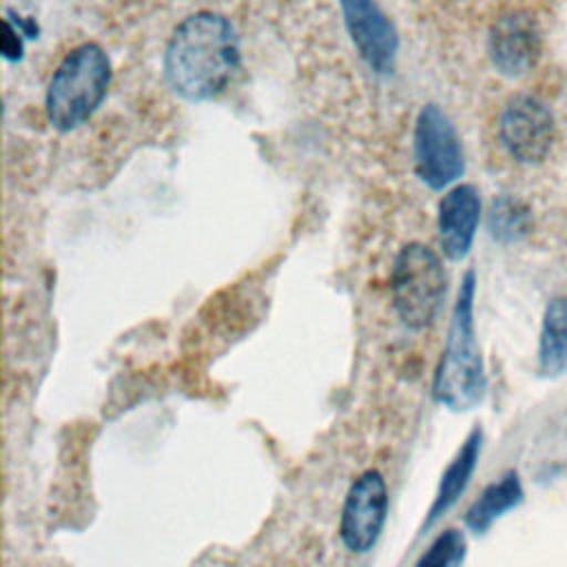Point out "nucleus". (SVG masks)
<instances>
[{
  "label": "nucleus",
  "mask_w": 567,
  "mask_h": 567,
  "mask_svg": "<svg viewBox=\"0 0 567 567\" xmlns=\"http://www.w3.org/2000/svg\"><path fill=\"white\" fill-rule=\"evenodd\" d=\"M241 62L239 35L233 22L213 11L184 18L164 51V75L175 95L206 102L221 95Z\"/></svg>",
  "instance_id": "obj_1"
},
{
  "label": "nucleus",
  "mask_w": 567,
  "mask_h": 567,
  "mask_svg": "<svg viewBox=\"0 0 567 567\" xmlns=\"http://www.w3.org/2000/svg\"><path fill=\"white\" fill-rule=\"evenodd\" d=\"M7 18H9V16H7ZM9 20H11V18H9ZM11 22L22 31L24 38H38V31H40V29H38V24H35L33 18H22V16L16 13V18H13Z\"/></svg>",
  "instance_id": "obj_17"
},
{
  "label": "nucleus",
  "mask_w": 567,
  "mask_h": 567,
  "mask_svg": "<svg viewBox=\"0 0 567 567\" xmlns=\"http://www.w3.org/2000/svg\"><path fill=\"white\" fill-rule=\"evenodd\" d=\"M532 228V210L516 195H498L487 210V230L501 244L520 241Z\"/></svg>",
  "instance_id": "obj_14"
},
{
  "label": "nucleus",
  "mask_w": 567,
  "mask_h": 567,
  "mask_svg": "<svg viewBox=\"0 0 567 567\" xmlns=\"http://www.w3.org/2000/svg\"><path fill=\"white\" fill-rule=\"evenodd\" d=\"M523 483L516 470L505 472L498 481L489 483L481 496L465 512V525L474 534H485L503 514L523 503Z\"/></svg>",
  "instance_id": "obj_12"
},
{
  "label": "nucleus",
  "mask_w": 567,
  "mask_h": 567,
  "mask_svg": "<svg viewBox=\"0 0 567 567\" xmlns=\"http://www.w3.org/2000/svg\"><path fill=\"white\" fill-rule=\"evenodd\" d=\"M567 368V297L554 299L543 317L538 341V370L558 377Z\"/></svg>",
  "instance_id": "obj_13"
},
{
  "label": "nucleus",
  "mask_w": 567,
  "mask_h": 567,
  "mask_svg": "<svg viewBox=\"0 0 567 567\" xmlns=\"http://www.w3.org/2000/svg\"><path fill=\"white\" fill-rule=\"evenodd\" d=\"M467 554V540L461 529L441 532L419 556L414 567H461Z\"/></svg>",
  "instance_id": "obj_15"
},
{
  "label": "nucleus",
  "mask_w": 567,
  "mask_h": 567,
  "mask_svg": "<svg viewBox=\"0 0 567 567\" xmlns=\"http://www.w3.org/2000/svg\"><path fill=\"white\" fill-rule=\"evenodd\" d=\"M0 51L4 55V60L9 62H18L24 53V35L22 31L9 20H2V35H0Z\"/></svg>",
  "instance_id": "obj_16"
},
{
  "label": "nucleus",
  "mask_w": 567,
  "mask_h": 567,
  "mask_svg": "<svg viewBox=\"0 0 567 567\" xmlns=\"http://www.w3.org/2000/svg\"><path fill=\"white\" fill-rule=\"evenodd\" d=\"M481 447H483V430L476 425L465 436L463 445L458 447V452L454 454V458L447 463L445 472L441 474L434 501H432V505L427 509L425 527H432L461 498V494L470 485V478H472V474L476 470V463H478V456H481Z\"/></svg>",
  "instance_id": "obj_11"
},
{
  "label": "nucleus",
  "mask_w": 567,
  "mask_h": 567,
  "mask_svg": "<svg viewBox=\"0 0 567 567\" xmlns=\"http://www.w3.org/2000/svg\"><path fill=\"white\" fill-rule=\"evenodd\" d=\"M501 140L507 153L523 164L543 162L556 137L551 111L532 95H514L507 100L498 122Z\"/></svg>",
  "instance_id": "obj_7"
},
{
  "label": "nucleus",
  "mask_w": 567,
  "mask_h": 567,
  "mask_svg": "<svg viewBox=\"0 0 567 567\" xmlns=\"http://www.w3.org/2000/svg\"><path fill=\"white\" fill-rule=\"evenodd\" d=\"M111 84V60L95 42L71 49L47 89V117L53 128L71 131L102 104Z\"/></svg>",
  "instance_id": "obj_3"
},
{
  "label": "nucleus",
  "mask_w": 567,
  "mask_h": 567,
  "mask_svg": "<svg viewBox=\"0 0 567 567\" xmlns=\"http://www.w3.org/2000/svg\"><path fill=\"white\" fill-rule=\"evenodd\" d=\"M487 51L494 69L507 78L527 73L540 58L543 35L538 22L525 11L501 16L487 35Z\"/></svg>",
  "instance_id": "obj_9"
},
{
  "label": "nucleus",
  "mask_w": 567,
  "mask_h": 567,
  "mask_svg": "<svg viewBox=\"0 0 567 567\" xmlns=\"http://www.w3.org/2000/svg\"><path fill=\"white\" fill-rule=\"evenodd\" d=\"M414 171L432 190L450 186L465 171L461 137L445 111L432 102L414 122Z\"/></svg>",
  "instance_id": "obj_5"
},
{
  "label": "nucleus",
  "mask_w": 567,
  "mask_h": 567,
  "mask_svg": "<svg viewBox=\"0 0 567 567\" xmlns=\"http://www.w3.org/2000/svg\"><path fill=\"white\" fill-rule=\"evenodd\" d=\"M481 221V197L476 186L458 184L439 202V241L452 261L463 259L474 241Z\"/></svg>",
  "instance_id": "obj_10"
},
{
  "label": "nucleus",
  "mask_w": 567,
  "mask_h": 567,
  "mask_svg": "<svg viewBox=\"0 0 567 567\" xmlns=\"http://www.w3.org/2000/svg\"><path fill=\"white\" fill-rule=\"evenodd\" d=\"M341 13L359 55L377 73L394 69L399 33L377 0H339Z\"/></svg>",
  "instance_id": "obj_8"
},
{
  "label": "nucleus",
  "mask_w": 567,
  "mask_h": 567,
  "mask_svg": "<svg viewBox=\"0 0 567 567\" xmlns=\"http://www.w3.org/2000/svg\"><path fill=\"white\" fill-rule=\"evenodd\" d=\"M474 292L476 275L474 270H467L454 301L445 348L432 383L434 399L454 412L476 408L487 390L485 365L474 328Z\"/></svg>",
  "instance_id": "obj_2"
},
{
  "label": "nucleus",
  "mask_w": 567,
  "mask_h": 567,
  "mask_svg": "<svg viewBox=\"0 0 567 567\" xmlns=\"http://www.w3.org/2000/svg\"><path fill=\"white\" fill-rule=\"evenodd\" d=\"M388 485L379 470H365L350 485L339 520V536L348 551H370L388 518Z\"/></svg>",
  "instance_id": "obj_6"
},
{
  "label": "nucleus",
  "mask_w": 567,
  "mask_h": 567,
  "mask_svg": "<svg viewBox=\"0 0 567 567\" xmlns=\"http://www.w3.org/2000/svg\"><path fill=\"white\" fill-rule=\"evenodd\" d=\"M390 288L399 319L412 330L427 328L436 319L447 288L441 257L421 241L405 244L394 257Z\"/></svg>",
  "instance_id": "obj_4"
}]
</instances>
